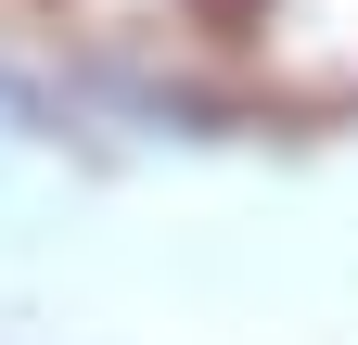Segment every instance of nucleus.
Returning a JSON list of instances; mask_svg holds the SVG:
<instances>
[{
	"label": "nucleus",
	"instance_id": "f257e3e1",
	"mask_svg": "<svg viewBox=\"0 0 358 345\" xmlns=\"http://www.w3.org/2000/svg\"><path fill=\"white\" fill-rule=\"evenodd\" d=\"M64 13H90V26H217L231 0H64Z\"/></svg>",
	"mask_w": 358,
	"mask_h": 345
}]
</instances>
